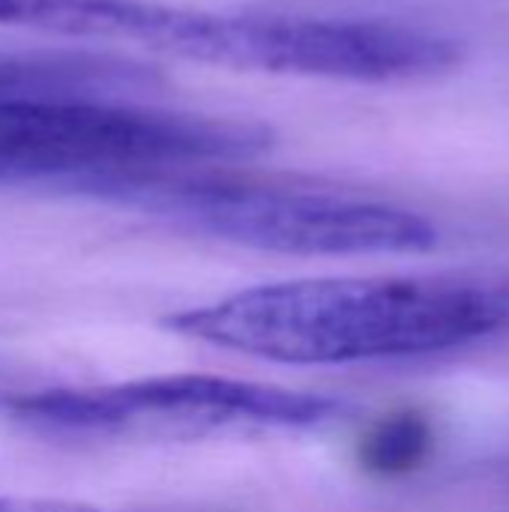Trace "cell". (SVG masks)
Instances as JSON below:
<instances>
[{
    "label": "cell",
    "mask_w": 509,
    "mask_h": 512,
    "mask_svg": "<svg viewBox=\"0 0 509 512\" xmlns=\"http://www.w3.org/2000/svg\"><path fill=\"white\" fill-rule=\"evenodd\" d=\"M165 324L213 348L288 366L450 354L509 333V276H336L255 285Z\"/></svg>",
    "instance_id": "obj_1"
},
{
    "label": "cell",
    "mask_w": 509,
    "mask_h": 512,
    "mask_svg": "<svg viewBox=\"0 0 509 512\" xmlns=\"http://www.w3.org/2000/svg\"><path fill=\"white\" fill-rule=\"evenodd\" d=\"M270 147V126L255 120L0 90V186H48L126 204L153 177L246 162Z\"/></svg>",
    "instance_id": "obj_2"
},
{
    "label": "cell",
    "mask_w": 509,
    "mask_h": 512,
    "mask_svg": "<svg viewBox=\"0 0 509 512\" xmlns=\"http://www.w3.org/2000/svg\"><path fill=\"white\" fill-rule=\"evenodd\" d=\"M198 234L279 255L426 252L438 228L387 201L309 186L255 183L219 168H189L150 180L129 201Z\"/></svg>",
    "instance_id": "obj_3"
},
{
    "label": "cell",
    "mask_w": 509,
    "mask_h": 512,
    "mask_svg": "<svg viewBox=\"0 0 509 512\" xmlns=\"http://www.w3.org/2000/svg\"><path fill=\"white\" fill-rule=\"evenodd\" d=\"M345 402L222 375H153L99 387L36 390L9 402L30 432L63 441H162L219 432H309Z\"/></svg>",
    "instance_id": "obj_4"
},
{
    "label": "cell",
    "mask_w": 509,
    "mask_h": 512,
    "mask_svg": "<svg viewBox=\"0 0 509 512\" xmlns=\"http://www.w3.org/2000/svg\"><path fill=\"white\" fill-rule=\"evenodd\" d=\"M429 447V432L420 420L402 417L393 423H384L366 447V462L378 471H405L411 468L423 450Z\"/></svg>",
    "instance_id": "obj_5"
},
{
    "label": "cell",
    "mask_w": 509,
    "mask_h": 512,
    "mask_svg": "<svg viewBox=\"0 0 509 512\" xmlns=\"http://www.w3.org/2000/svg\"><path fill=\"white\" fill-rule=\"evenodd\" d=\"M15 81H18V63H15V57H0V90L15 87Z\"/></svg>",
    "instance_id": "obj_6"
}]
</instances>
